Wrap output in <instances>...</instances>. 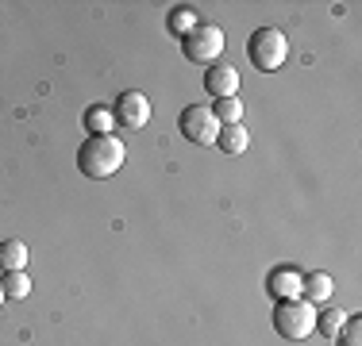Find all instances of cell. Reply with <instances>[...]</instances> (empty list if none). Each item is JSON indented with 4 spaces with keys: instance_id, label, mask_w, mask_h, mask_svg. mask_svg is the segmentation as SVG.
I'll return each instance as SVG.
<instances>
[{
    "instance_id": "1",
    "label": "cell",
    "mask_w": 362,
    "mask_h": 346,
    "mask_svg": "<svg viewBox=\"0 0 362 346\" xmlns=\"http://www.w3.org/2000/svg\"><path fill=\"white\" fill-rule=\"evenodd\" d=\"M127 162V150L116 135H89L81 146H77V169L93 181L112 177L119 166Z\"/></svg>"
},
{
    "instance_id": "2",
    "label": "cell",
    "mask_w": 362,
    "mask_h": 346,
    "mask_svg": "<svg viewBox=\"0 0 362 346\" xmlns=\"http://www.w3.org/2000/svg\"><path fill=\"white\" fill-rule=\"evenodd\" d=\"M247 58L258 73H278L289 58V39L278 28H258L247 42Z\"/></svg>"
},
{
    "instance_id": "3",
    "label": "cell",
    "mask_w": 362,
    "mask_h": 346,
    "mask_svg": "<svg viewBox=\"0 0 362 346\" xmlns=\"http://www.w3.org/2000/svg\"><path fill=\"white\" fill-rule=\"evenodd\" d=\"M274 331L289 342H305L316 331V308L308 300H281L274 308Z\"/></svg>"
},
{
    "instance_id": "4",
    "label": "cell",
    "mask_w": 362,
    "mask_h": 346,
    "mask_svg": "<svg viewBox=\"0 0 362 346\" xmlns=\"http://www.w3.org/2000/svg\"><path fill=\"white\" fill-rule=\"evenodd\" d=\"M181 50H185V58L197 66H216V58L223 54V31L216 23H197V28L181 39Z\"/></svg>"
},
{
    "instance_id": "5",
    "label": "cell",
    "mask_w": 362,
    "mask_h": 346,
    "mask_svg": "<svg viewBox=\"0 0 362 346\" xmlns=\"http://www.w3.org/2000/svg\"><path fill=\"white\" fill-rule=\"evenodd\" d=\"M177 127H181V135H185L189 143L216 146L220 124H216V116H212V108H204V104H189V108L177 116Z\"/></svg>"
},
{
    "instance_id": "6",
    "label": "cell",
    "mask_w": 362,
    "mask_h": 346,
    "mask_svg": "<svg viewBox=\"0 0 362 346\" xmlns=\"http://www.w3.org/2000/svg\"><path fill=\"white\" fill-rule=\"evenodd\" d=\"M154 108L151 100L143 97V93H119L116 97V108H112V119H116V127H124V131H143L146 124H151Z\"/></svg>"
},
{
    "instance_id": "7",
    "label": "cell",
    "mask_w": 362,
    "mask_h": 346,
    "mask_svg": "<svg viewBox=\"0 0 362 346\" xmlns=\"http://www.w3.org/2000/svg\"><path fill=\"white\" fill-rule=\"evenodd\" d=\"M204 89H209L216 100L235 97V93H239V69H235V66H228V62L209 66V69H204Z\"/></svg>"
},
{
    "instance_id": "8",
    "label": "cell",
    "mask_w": 362,
    "mask_h": 346,
    "mask_svg": "<svg viewBox=\"0 0 362 346\" xmlns=\"http://www.w3.org/2000/svg\"><path fill=\"white\" fill-rule=\"evenodd\" d=\"M28 262H31V254H28V246H23L20 239H4V242H0V270H4V273L28 270Z\"/></svg>"
},
{
    "instance_id": "9",
    "label": "cell",
    "mask_w": 362,
    "mask_h": 346,
    "mask_svg": "<svg viewBox=\"0 0 362 346\" xmlns=\"http://www.w3.org/2000/svg\"><path fill=\"white\" fill-rule=\"evenodd\" d=\"M332 289H335V285H332V277L320 273V270H313L308 277H300V292H305V300H308V304H324V300L332 297Z\"/></svg>"
},
{
    "instance_id": "10",
    "label": "cell",
    "mask_w": 362,
    "mask_h": 346,
    "mask_svg": "<svg viewBox=\"0 0 362 346\" xmlns=\"http://www.w3.org/2000/svg\"><path fill=\"white\" fill-rule=\"evenodd\" d=\"M216 146H220L223 154H243L247 146H251V131H247L243 124L220 127V135H216Z\"/></svg>"
},
{
    "instance_id": "11",
    "label": "cell",
    "mask_w": 362,
    "mask_h": 346,
    "mask_svg": "<svg viewBox=\"0 0 362 346\" xmlns=\"http://www.w3.org/2000/svg\"><path fill=\"white\" fill-rule=\"evenodd\" d=\"M347 327V311L343 308H327V311H316V331L324 335V339H339V331Z\"/></svg>"
},
{
    "instance_id": "12",
    "label": "cell",
    "mask_w": 362,
    "mask_h": 346,
    "mask_svg": "<svg viewBox=\"0 0 362 346\" xmlns=\"http://www.w3.org/2000/svg\"><path fill=\"white\" fill-rule=\"evenodd\" d=\"M85 127H89V135H112V131H116L112 108H100V104H93V108L85 112Z\"/></svg>"
},
{
    "instance_id": "13",
    "label": "cell",
    "mask_w": 362,
    "mask_h": 346,
    "mask_svg": "<svg viewBox=\"0 0 362 346\" xmlns=\"http://www.w3.org/2000/svg\"><path fill=\"white\" fill-rule=\"evenodd\" d=\"M166 28L177 35V39H185L189 31L197 28V16H193V8H185V4H177V8H170V16H166Z\"/></svg>"
},
{
    "instance_id": "14",
    "label": "cell",
    "mask_w": 362,
    "mask_h": 346,
    "mask_svg": "<svg viewBox=\"0 0 362 346\" xmlns=\"http://www.w3.org/2000/svg\"><path fill=\"white\" fill-rule=\"evenodd\" d=\"M212 116H216V124H220V127L239 124V119H243V100H235V97L216 100V104H212Z\"/></svg>"
},
{
    "instance_id": "15",
    "label": "cell",
    "mask_w": 362,
    "mask_h": 346,
    "mask_svg": "<svg viewBox=\"0 0 362 346\" xmlns=\"http://www.w3.org/2000/svg\"><path fill=\"white\" fill-rule=\"evenodd\" d=\"M0 285H4V297L8 300H23L31 292V277L23 270L20 273H4V277H0Z\"/></svg>"
},
{
    "instance_id": "16",
    "label": "cell",
    "mask_w": 362,
    "mask_h": 346,
    "mask_svg": "<svg viewBox=\"0 0 362 346\" xmlns=\"http://www.w3.org/2000/svg\"><path fill=\"white\" fill-rule=\"evenodd\" d=\"M270 292L274 297H286V300H293V292H300V277H293V273H270Z\"/></svg>"
},
{
    "instance_id": "17",
    "label": "cell",
    "mask_w": 362,
    "mask_h": 346,
    "mask_svg": "<svg viewBox=\"0 0 362 346\" xmlns=\"http://www.w3.org/2000/svg\"><path fill=\"white\" fill-rule=\"evenodd\" d=\"M335 346H362V316H347V327L339 331Z\"/></svg>"
},
{
    "instance_id": "18",
    "label": "cell",
    "mask_w": 362,
    "mask_h": 346,
    "mask_svg": "<svg viewBox=\"0 0 362 346\" xmlns=\"http://www.w3.org/2000/svg\"><path fill=\"white\" fill-rule=\"evenodd\" d=\"M4 300H8V297H4V285H0V304H4Z\"/></svg>"
}]
</instances>
